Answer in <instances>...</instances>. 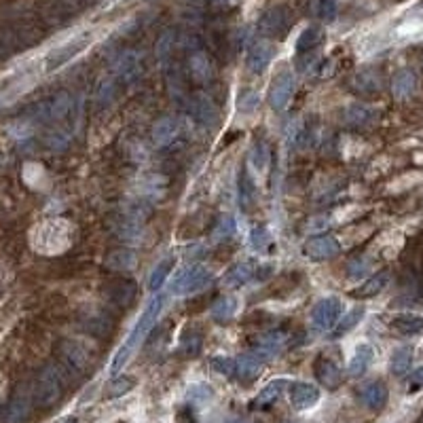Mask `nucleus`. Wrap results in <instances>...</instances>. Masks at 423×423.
<instances>
[{
  "mask_svg": "<svg viewBox=\"0 0 423 423\" xmlns=\"http://www.w3.org/2000/svg\"><path fill=\"white\" fill-rule=\"evenodd\" d=\"M163 305H165V296L159 294V292L151 298V301L146 303V307H144L140 319L136 322V326L132 328V333L128 335L125 343H123V345L119 347V352H117L114 358H112V364H110V372H112V375H117V372L130 362V358L136 354L138 347L144 343L146 335L151 333L153 326L157 324V319H159V315H161Z\"/></svg>",
  "mask_w": 423,
  "mask_h": 423,
  "instance_id": "obj_1",
  "label": "nucleus"
},
{
  "mask_svg": "<svg viewBox=\"0 0 423 423\" xmlns=\"http://www.w3.org/2000/svg\"><path fill=\"white\" fill-rule=\"evenodd\" d=\"M72 241V229L66 220H47L32 231V245L40 254H60Z\"/></svg>",
  "mask_w": 423,
  "mask_h": 423,
  "instance_id": "obj_2",
  "label": "nucleus"
},
{
  "mask_svg": "<svg viewBox=\"0 0 423 423\" xmlns=\"http://www.w3.org/2000/svg\"><path fill=\"white\" fill-rule=\"evenodd\" d=\"M212 282V271L195 265V267H186L182 271H178V276L171 282V292L173 294H195L202 292L204 288H208V284Z\"/></svg>",
  "mask_w": 423,
  "mask_h": 423,
  "instance_id": "obj_3",
  "label": "nucleus"
},
{
  "mask_svg": "<svg viewBox=\"0 0 423 423\" xmlns=\"http://www.w3.org/2000/svg\"><path fill=\"white\" fill-rule=\"evenodd\" d=\"M36 402L40 407H53L62 396V377L56 366H45L36 377Z\"/></svg>",
  "mask_w": 423,
  "mask_h": 423,
  "instance_id": "obj_4",
  "label": "nucleus"
},
{
  "mask_svg": "<svg viewBox=\"0 0 423 423\" xmlns=\"http://www.w3.org/2000/svg\"><path fill=\"white\" fill-rule=\"evenodd\" d=\"M341 313H343V305L337 296L319 298L311 311V324L317 330H333L339 324Z\"/></svg>",
  "mask_w": 423,
  "mask_h": 423,
  "instance_id": "obj_5",
  "label": "nucleus"
},
{
  "mask_svg": "<svg viewBox=\"0 0 423 423\" xmlns=\"http://www.w3.org/2000/svg\"><path fill=\"white\" fill-rule=\"evenodd\" d=\"M292 23V13L288 7H273L269 9L261 21H258V28L265 36H271V38H282L288 28Z\"/></svg>",
  "mask_w": 423,
  "mask_h": 423,
  "instance_id": "obj_6",
  "label": "nucleus"
},
{
  "mask_svg": "<svg viewBox=\"0 0 423 423\" xmlns=\"http://www.w3.org/2000/svg\"><path fill=\"white\" fill-rule=\"evenodd\" d=\"M303 252L313 261H328V258H333L341 252V243L333 235L319 233V235H313L305 241Z\"/></svg>",
  "mask_w": 423,
  "mask_h": 423,
  "instance_id": "obj_7",
  "label": "nucleus"
},
{
  "mask_svg": "<svg viewBox=\"0 0 423 423\" xmlns=\"http://www.w3.org/2000/svg\"><path fill=\"white\" fill-rule=\"evenodd\" d=\"M294 74L290 70H282L276 81L271 85V108L273 110H286L288 102L292 99V93H294Z\"/></svg>",
  "mask_w": 423,
  "mask_h": 423,
  "instance_id": "obj_8",
  "label": "nucleus"
},
{
  "mask_svg": "<svg viewBox=\"0 0 423 423\" xmlns=\"http://www.w3.org/2000/svg\"><path fill=\"white\" fill-rule=\"evenodd\" d=\"M387 385L381 379H372L360 385L358 389V398L360 402L368 409V411H381L387 404Z\"/></svg>",
  "mask_w": 423,
  "mask_h": 423,
  "instance_id": "obj_9",
  "label": "nucleus"
},
{
  "mask_svg": "<svg viewBox=\"0 0 423 423\" xmlns=\"http://www.w3.org/2000/svg\"><path fill=\"white\" fill-rule=\"evenodd\" d=\"M319 402V389L313 383L296 381L290 385V404L294 411H309Z\"/></svg>",
  "mask_w": 423,
  "mask_h": 423,
  "instance_id": "obj_10",
  "label": "nucleus"
},
{
  "mask_svg": "<svg viewBox=\"0 0 423 423\" xmlns=\"http://www.w3.org/2000/svg\"><path fill=\"white\" fill-rule=\"evenodd\" d=\"M286 341H288L286 333H282V330H271V333H267V335H263V337L256 339L252 354H256L263 362H267V360H271V358H276V356L284 350Z\"/></svg>",
  "mask_w": 423,
  "mask_h": 423,
  "instance_id": "obj_11",
  "label": "nucleus"
},
{
  "mask_svg": "<svg viewBox=\"0 0 423 423\" xmlns=\"http://www.w3.org/2000/svg\"><path fill=\"white\" fill-rule=\"evenodd\" d=\"M89 36H81V38H74L70 43H66L64 47L56 49V51L47 58V70H58L60 66H64L66 62H70L74 56H79L83 49L89 45Z\"/></svg>",
  "mask_w": 423,
  "mask_h": 423,
  "instance_id": "obj_12",
  "label": "nucleus"
},
{
  "mask_svg": "<svg viewBox=\"0 0 423 423\" xmlns=\"http://www.w3.org/2000/svg\"><path fill=\"white\" fill-rule=\"evenodd\" d=\"M273 53H276V49H273L271 43L267 40H258L250 47V51H247V58H245V66L250 72L254 74H261L267 70V66L271 64L273 60Z\"/></svg>",
  "mask_w": 423,
  "mask_h": 423,
  "instance_id": "obj_13",
  "label": "nucleus"
},
{
  "mask_svg": "<svg viewBox=\"0 0 423 423\" xmlns=\"http://www.w3.org/2000/svg\"><path fill=\"white\" fill-rule=\"evenodd\" d=\"M256 269H258V263H250V261L235 263L225 273L222 282H225L227 288H241V286H245L247 282H252L256 278Z\"/></svg>",
  "mask_w": 423,
  "mask_h": 423,
  "instance_id": "obj_14",
  "label": "nucleus"
},
{
  "mask_svg": "<svg viewBox=\"0 0 423 423\" xmlns=\"http://www.w3.org/2000/svg\"><path fill=\"white\" fill-rule=\"evenodd\" d=\"M313 372H315L317 381L324 385L326 389H337V387L341 385V381H343L341 368H339L330 358H324V356H319V358L315 360Z\"/></svg>",
  "mask_w": 423,
  "mask_h": 423,
  "instance_id": "obj_15",
  "label": "nucleus"
},
{
  "mask_svg": "<svg viewBox=\"0 0 423 423\" xmlns=\"http://www.w3.org/2000/svg\"><path fill=\"white\" fill-rule=\"evenodd\" d=\"M343 119L347 125H352V128H366L379 119V112L366 104H352V106H347Z\"/></svg>",
  "mask_w": 423,
  "mask_h": 423,
  "instance_id": "obj_16",
  "label": "nucleus"
},
{
  "mask_svg": "<svg viewBox=\"0 0 423 423\" xmlns=\"http://www.w3.org/2000/svg\"><path fill=\"white\" fill-rule=\"evenodd\" d=\"M180 134V123L176 117H161L153 125V140L157 146H167Z\"/></svg>",
  "mask_w": 423,
  "mask_h": 423,
  "instance_id": "obj_17",
  "label": "nucleus"
},
{
  "mask_svg": "<svg viewBox=\"0 0 423 423\" xmlns=\"http://www.w3.org/2000/svg\"><path fill=\"white\" fill-rule=\"evenodd\" d=\"M263 370V360L256 354H243L235 358V377L239 381H254Z\"/></svg>",
  "mask_w": 423,
  "mask_h": 423,
  "instance_id": "obj_18",
  "label": "nucleus"
},
{
  "mask_svg": "<svg viewBox=\"0 0 423 423\" xmlns=\"http://www.w3.org/2000/svg\"><path fill=\"white\" fill-rule=\"evenodd\" d=\"M372 358H375V352H372V347L368 343H360L356 347V352L347 364V375L350 377H362L364 372L368 370V366L372 364Z\"/></svg>",
  "mask_w": 423,
  "mask_h": 423,
  "instance_id": "obj_19",
  "label": "nucleus"
},
{
  "mask_svg": "<svg viewBox=\"0 0 423 423\" xmlns=\"http://www.w3.org/2000/svg\"><path fill=\"white\" fill-rule=\"evenodd\" d=\"M193 114L204 125H214L218 121V110L212 102V97H208L206 93H197L193 97Z\"/></svg>",
  "mask_w": 423,
  "mask_h": 423,
  "instance_id": "obj_20",
  "label": "nucleus"
},
{
  "mask_svg": "<svg viewBox=\"0 0 423 423\" xmlns=\"http://www.w3.org/2000/svg\"><path fill=\"white\" fill-rule=\"evenodd\" d=\"M391 328L404 337H417L423 335V317L415 313H400L391 319Z\"/></svg>",
  "mask_w": 423,
  "mask_h": 423,
  "instance_id": "obj_21",
  "label": "nucleus"
},
{
  "mask_svg": "<svg viewBox=\"0 0 423 423\" xmlns=\"http://www.w3.org/2000/svg\"><path fill=\"white\" fill-rule=\"evenodd\" d=\"M62 356H64V360H66L72 368H77V370L89 368V362H91L87 350H83V347H81L77 341H64V345H62Z\"/></svg>",
  "mask_w": 423,
  "mask_h": 423,
  "instance_id": "obj_22",
  "label": "nucleus"
},
{
  "mask_svg": "<svg viewBox=\"0 0 423 423\" xmlns=\"http://www.w3.org/2000/svg\"><path fill=\"white\" fill-rule=\"evenodd\" d=\"M417 89V77L411 70H400L391 81V93L396 99H409Z\"/></svg>",
  "mask_w": 423,
  "mask_h": 423,
  "instance_id": "obj_23",
  "label": "nucleus"
},
{
  "mask_svg": "<svg viewBox=\"0 0 423 423\" xmlns=\"http://www.w3.org/2000/svg\"><path fill=\"white\" fill-rule=\"evenodd\" d=\"M210 313L216 322L225 324V322H229L237 313V298L229 296V294L216 298V301L212 303V307H210Z\"/></svg>",
  "mask_w": 423,
  "mask_h": 423,
  "instance_id": "obj_24",
  "label": "nucleus"
},
{
  "mask_svg": "<svg viewBox=\"0 0 423 423\" xmlns=\"http://www.w3.org/2000/svg\"><path fill=\"white\" fill-rule=\"evenodd\" d=\"M189 66H191V74H193L195 81L208 83L212 79V64L204 51H195L189 60Z\"/></svg>",
  "mask_w": 423,
  "mask_h": 423,
  "instance_id": "obj_25",
  "label": "nucleus"
},
{
  "mask_svg": "<svg viewBox=\"0 0 423 423\" xmlns=\"http://www.w3.org/2000/svg\"><path fill=\"white\" fill-rule=\"evenodd\" d=\"M286 387H288V381H286V379H276V381L267 383V385L261 389V394L256 396L254 404H256V407H269V404H273V402H278L280 396L284 394Z\"/></svg>",
  "mask_w": 423,
  "mask_h": 423,
  "instance_id": "obj_26",
  "label": "nucleus"
},
{
  "mask_svg": "<svg viewBox=\"0 0 423 423\" xmlns=\"http://www.w3.org/2000/svg\"><path fill=\"white\" fill-rule=\"evenodd\" d=\"M322 40H324V32H322V28L319 26H309V28L303 30L301 36H298L296 51L298 53H309V51H313L315 47L322 45Z\"/></svg>",
  "mask_w": 423,
  "mask_h": 423,
  "instance_id": "obj_27",
  "label": "nucleus"
},
{
  "mask_svg": "<svg viewBox=\"0 0 423 423\" xmlns=\"http://www.w3.org/2000/svg\"><path fill=\"white\" fill-rule=\"evenodd\" d=\"M354 89L360 93H379L381 89V81H379V74L372 72V70H362L358 72L354 81H352Z\"/></svg>",
  "mask_w": 423,
  "mask_h": 423,
  "instance_id": "obj_28",
  "label": "nucleus"
},
{
  "mask_svg": "<svg viewBox=\"0 0 423 423\" xmlns=\"http://www.w3.org/2000/svg\"><path fill=\"white\" fill-rule=\"evenodd\" d=\"M411 362H413V350L411 347H398L394 350L391 358H389V370L394 372L396 377H402L404 372L411 368Z\"/></svg>",
  "mask_w": 423,
  "mask_h": 423,
  "instance_id": "obj_29",
  "label": "nucleus"
},
{
  "mask_svg": "<svg viewBox=\"0 0 423 423\" xmlns=\"http://www.w3.org/2000/svg\"><path fill=\"white\" fill-rule=\"evenodd\" d=\"M237 193H239V206L241 210H250L252 202H254V182L250 178V173H247L245 167H241L239 171V180H237Z\"/></svg>",
  "mask_w": 423,
  "mask_h": 423,
  "instance_id": "obj_30",
  "label": "nucleus"
},
{
  "mask_svg": "<svg viewBox=\"0 0 423 423\" xmlns=\"http://www.w3.org/2000/svg\"><path fill=\"white\" fill-rule=\"evenodd\" d=\"M171 269H173V258H169V256L163 258V261L153 269L151 278H148V290H151L153 294H157V292L161 290V286L167 282Z\"/></svg>",
  "mask_w": 423,
  "mask_h": 423,
  "instance_id": "obj_31",
  "label": "nucleus"
},
{
  "mask_svg": "<svg viewBox=\"0 0 423 423\" xmlns=\"http://www.w3.org/2000/svg\"><path fill=\"white\" fill-rule=\"evenodd\" d=\"M364 307H354V309H350L347 311L341 319H339V324L335 326V337H343V335H347V333H352L360 322H362V317H364Z\"/></svg>",
  "mask_w": 423,
  "mask_h": 423,
  "instance_id": "obj_32",
  "label": "nucleus"
},
{
  "mask_svg": "<svg viewBox=\"0 0 423 423\" xmlns=\"http://www.w3.org/2000/svg\"><path fill=\"white\" fill-rule=\"evenodd\" d=\"M387 284H389V273H387V271H381V273H377V276L368 278V280L358 288V296H364V298L377 296L379 292H383V288H385Z\"/></svg>",
  "mask_w": 423,
  "mask_h": 423,
  "instance_id": "obj_33",
  "label": "nucleus"
},
{
  "mask_svg": "<svg viewBox=\"0 0 423 423\" xmlns=\"http://www.w3.org/2000/svg\"><path fill=\"white\" fill-rule=\"evenodd\" d=\"M106 265L114 271H130L136 267V252L132 250H114L108 254Z\"/></svg>",
  "mask_w": 423,
  "mask_h": 423,
  "instance_id": "obj_34",
  "label": "nucleus"
},
{
  "mask_svg": "<svg viewBox=\"0 0 423 423\" xmlns=\"http://www.w3.org/2000/svg\"><path fill=\"white\" fill-rule=\"evenodd\" d=\"M114 72L119 74V77H121L123 81H132L134 77H138V72H140L138 56H136V53H125V56H123V58L119 60Z\"/></svg>",
  "mask_w": 423,
  "mask_h": 423,
  "instance_id": "obj_35",
  "label": "nucleus"
},
{
  "mask_svg": "<svg viewBox=\"0 0 423 423\" xmlns=\"http://www.w3.org/2000/svg\"><path fill=\"white\" fill-rule=\"evenodd\" d=\"M28 413H30L28 400L23 396H17L15 400L9 404L7 413H5V421L7 423H23V421H26V417H28Z\"/></svg>",
  "mask_w": 423,
  "mask_h": 423,
  "instance_id": "obj_36",
  "label": "nucleus"
},
{
  "mask_svg": "<svg viewBox=\"0 0 423 423\" xmlns=\"http://www.w3.org/2000/svg\"><path fill=\"white\" fill-rule=\"evenodd\" d=\"M134 387H136V379H132L128 375L112 377L110 383L106 385V398H121V396L130 394Z\"/></svg>",
  "mask_w": 423,
  "mask_h": 423,
  "instance_id": "obj_37",
  "label": "nucleus"
},
{
  "mask_svg": "<svg viewBox=\"0 0 423 423\" xmlns=\"http://www.w3.org/2000/svg\"><path fill=\"white\" fill-rule=\"evenodd\" d=\"M212 398H214V389L206 383H195L189 387V402L191 404L204 407L212 400Z\"/></svg>",
  "mask_w": 423,
  "mask_h": 423,
  "instance_id": "obj_38",
  "label": "nucleus"
},
{
  "mask_svg": "<svg viewBox=\"0 0 423 423\" xmlns=\"http://www.w3.org/2000/svg\"><path fill=\"white\" fill-rule=\"evenodd\" d=\"M250 163L254 165V169L258 173H265V169L269 165V148H267L265 142H261V140L254 142L252 151H250Z\"/></svg>",
  "mask_w": 423,
  "mask_h": 423,
  "instance_id": "obj_39",
  "label": "nucleus"
},
{
  "mask_svg": "<svg viewBox=\"0 0 423 423\" xmlns=\"http://www.w3.org/2000/svg\"><path fill=\"white\" fill-rule=\"evenodd\" d=\"M269 245H271V233L267 231V227H254L252 233H250V247H252V252L263 254Z\"/></svg>",
  "mask_w": 423,
  "mask_h": 423,
  "instance_id": "obj_40",
  "label": "nucleus"
},
{
  "mask_svg": "<svg viewBox=\"0 0 423 423\" xmlns=\"http://www.w3.org/2000/svg\"><path fill=\"white\" fill-rule=\"evenodd\" d=\"M210 366L214 372L222 377H235V358H229V356H214L210 360Z\"/></svg>",
  "mask_w": 423,
  "mask_h": 423,
  "instance_id": "obj_41",
  "label": "nucleus"
},
{
  "mask_svg": "<svg viewBox=\"0 0 423 423\" xmlns=\"http://www.w3.org/2000/svg\"><path fill=\"white\" fill-rule=\"evenodd\" d=\"M233 233H235V218L233 216H225V218H220V222L216 225V229L212 233V239L216 243H220V241L229 239Z\"/></svg>",
  "mask_w": 423,
  "mask_h": 423,
  "instance_id": "obj_42",
  "label": "nucleus"
},
{
  "mask_svg": "<svg viewBox=\"0 0 423 423\" xmlns=\"http://www.w3.org/2000/svg\"><path fill=\"white\" fill-rule=\"evenodd\" d=\"M261 104V95L256 91H245L239 97V110L241 112H254Z\"/></svg>",
  "mask_w": 423,
  "mask_h": 423,
  "instance_id": "obj_43",
  "label": "nucleus"
},
{
  "mask_svg": "<svg viewBox=\"0 0 423 423\" xmlns=\"http://www.w3.org/2000/svg\"><path fill=\"white\" fill-rule=\"evenodd\" d=\"M337 9H339V3H337V0H319V17L324 19L326 23L335 21V17H337Z\"/></svg>",
  "mask_w": 423,
  "mask_h": 423,
  "instance_id": "obj_44",
  "label": "nucleus"
},
{
  "mask_svg": "<svg viewBox=\"0 0 423 423\" xmlns=\"http://www.w3.org/2000/svg\"><path fill=\"white\" fill-rule=\"evenodd\" d=\"M368 263L364 261V258H354L350 265H347V273H350V278H360V276H364V273L368 271Z\"/></svg>",
  "mask_w": 423,
  "mask_h": 423,
  "instance_id": "obj_45",
  "label": "nucleus"
},
{
  "mask_svg": "<svg viewBox=\"0 0 423 423\" xmlns=\"http://www.w3.org/2000/svg\"><path fill=\"white\" fill-rule=\"evenodd\" d=\"M421 387H423V366L417 368L413 375H411V379H409V394H415V391L421 389Z\"/></svg>",
  "mask_w": 423,
  "mask_h": 423,
  "instance_id": "obj_46",
  "label": "nucleus"
},
{
  "mask_svg": "<svg viewBox=\"0 0 423 423\" xmlns=\"http://www.w3.org/2000/svg\"><path fill=\"white\" fill-rule=\"evenodd\" d=\"M413 13H415V15H419V17H423V0H421V3L413 9Z\"/></svg>",
  "mask_w": 423,
  "mask_h": 423,
  "instance_id": "obj_47",
  "label": "nucleus"
},
{
  "mask_svg": "<svg viewBox=\"0 0 423 423\" xmlns=\"http://www.w3.org/2000/svg\"><path fill=\"white\" fill-rule=\"evenodd\" d=\"M288 423H298V421H288Z\"/></svg>",
  "mask_w": 423,
  "mask_h": 423,
  "instance_id": "obj_48",
  "label": "nucleus"
},
{
  "mask_svg": "<svg viewBox=\"0 0 423 423\" xmlns=\"http://www.w3.org/2000/svg\"><path fill=\"white\" fill-rule=\"evenodd\" d=\"M421 423H423V419H421Z\"/></svg>",
  "mask_w": 423,
  "mask_h": 423,
  "instance_id": "obj_49",
  "label": "nucleus"
}]
</instances>
